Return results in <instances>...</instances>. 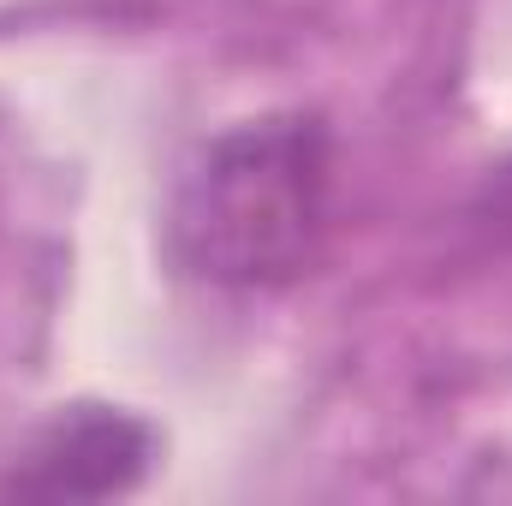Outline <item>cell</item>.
I'll use <instances>...</instances> for the list:
<instances>
[{
  "label": "cell",
  "instance_id": "obj_1",
  "mask_svg": "<svg viewBox=\"0 0 512 506\" xmlns=\"http://www.w3.org/2000/svg\"><path fill=\"white\" fill-rule=\"evenodd\" d=\"M334 215V143L316 114H268L221 131L179 173L173 251L233 292H274L310 274Z\"/></svg>",
  "mask_w": 512,
  "mask_h": 506
},
{
  "label": "cell",
  "instance_id": "obj_2",
  "mask_svg": "<svg viewBox=\"0 0 512 506\" xmlns=\"http://www.w3.org/2000/svg\"><path fill=\"white\" fill-rule=\"evenodd\" d=\"M149 465V429L120 411H78L42 435L30 465L12 477L24 495H120Z\"/></svg>",
  "mask_w": 512,
  "mask_h": 506
},
{
  "label": "cell",
  "instance_id": "obj_3",
  "mask_svg": "<svg viewBox=\"0 0 512 506\" xmlns=\"http://www.w3.org/2000/svg\"><path fill=\"white\" fill-rule=\"evenodd\" d=\"M501 209H507V221H512V167H507V179H501Z\"/></svg>",
  "mask_w": 512,
  "mask_h": 506
}]
</instances>
